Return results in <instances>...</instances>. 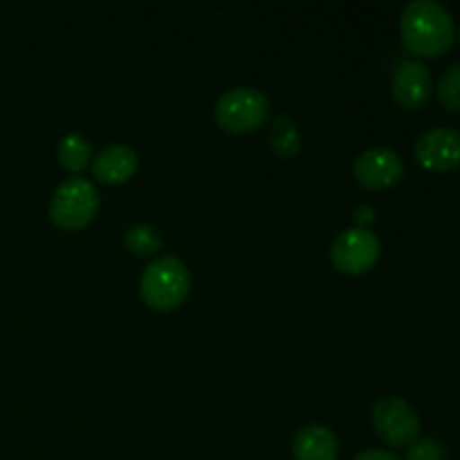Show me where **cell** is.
<instances>
[{
	"label": "cell",
	"instance_id": "1",
	"mask_svg": "<svg viewBox=\"0 0 460 460\" xmlns=\"http://www.w3.org/2000/svg\"><path fill=\"white\" fill-rule=\"evenodd\" d=\"M400 36L409 54L418 58H438L456 39V25L445 4L436 0H413L400 16Z\"/></svg>",
	"mask_w": 460,
	"mask_h": 460
},
{
	"label": "cell",
	"instance_id": "2",
	"mask_svg": "<svg viewBox=\"0 0 460 460\" xmlns=\"http://www.w3.org/2000/svg\"><path fill=\"white\" fill-rule=\"evenodd\" d=\"M191 292V274L175 256H160L142 274L139 295L148 308L169 313L180 308Z\"/></svg>",
	"mask_w": 460,
	"mask_h": 460
},
{
	"label": "cell",
	"instance_id": "3",
	"mask_svg": "<svg viewBox=\"0 0 460 460\" xmlns=\"http://www.w3.org/2000/svg\"><path fill=\"white\" fill-rule=\"evenodd\" d=\"M99 205V191L90 180L70 178L58 184L49 200V220L63 232H79L97 218Z\"/></svg>",
	"mask_w": 460,
	"mask_h": 460
},
{
	"label": "cell",
	"instance_id": "4",
	"mask_svg": "<svg viewBox=\"0 0 460 460\" xmlns=\"http://www.w3.org/2000/svg\"><path fill=\"white\" fill-rule=\"evenodd\" d=\"M270 115V102L256 88H232L216 103V124L229 135H247L259 130Z\"/></svg>",
	"mask_w": 460,
	"mask_h": 460
},
{
	"label": "cell",
	"instance_id": "5",
	"mask_svg": "<svg viewBox=\"0 0 460 460\" xmlns=\"http://www.w3.org/2000/svg\"><path fill=\"white\" fill-rule=\"evenodd\" d=\"M371 422L380 440L389 447H411L420 436V418L402 398H382L373 407Z\"/></svg>",
	"mask_w": 460,
	"mask_h": 460
},
{
	"label": "cell",
	"instance_id": "6",
	"mask_svg": "<svg viewBox=\"0 0 460 460\" xmlns=\"http://www.w3.org/2000/svg\"><path fill=\"white\" fill-rule=\"evenodd\" d=\"M382 245L371 229L350 227L344 229L340 236L332 241L331 259L337 272L359 277L373 270L380 261Z\"/></svg>",
	"mask_w": 460,
	"mask_h": 460
},
{
	"label": "cell",
	"instance_id": "7",
	"mask_svg": "<svg viewBox=\"0 0 460 460\" xmlns=\"http://www.w3.org/2000/svg\"><path fill=\"white\" fill-rule=\"evenodd\" d=\"M353 175L364 189H371V191L391 189L404 175L402 157L391 148H368L355 160Z\"/></svg>",
	"mask_w": 460,
	"mask_h": 460
},
{
	"label": "cell",
	"instance_id": "8",
	"mask_svg": "<svg viewBox=\"0 0 460 460\" xmlns=\"http://www.w3.org/2000/svg\"><path fill=\"white\" fill-rule=\"evenodd\" d=\"M416 160L422 169L434 173H449L460 166V130H427L416 142Z\"/></svg>",
	"mask_w": 460,
	"mask_h": 460
},
{
	"label": "cell",
	"instance_id": "9",
	"mask_svg": "<svg viewBox=\"0 0 460 460\" xmlns=\"http://www.w3.org/2000/svg\"><path fill=\"white\" fill-rule=\"evenodd\" d=\"M434 90L431 72L420 61H404L395 67L391 79V94L394 102L404 111H418L425 106Z\"/></svg>",
	"mask_w": 460,
	"mask_h": 460
},
{
	"label": "cell",
	"instance_id": "10",
	"mask_svg": "<svg viewBox=\"0 0 460 460\" xmlns=\"http://www.w3.org/2000/svg\"><path fill=\"white\" fill-rule=\"evenodd\" d=\"M137 169L139 155L130 146H124V144H112V146L103 148L93 160L94 178L102 184H108V187L128 182L137 173Z\"/></svg>",
	"mask_w": 460,
	"mask_h": 460
},
{
	"label": "cell",
	"instance_id": "11",
	"mask_svg": "<svg viewBox=\"0 0 460 460\" xmlns=\"http://www.w3.org/2000/svg\"><path fill=\"white\" fill-rule=\"evenodd\" d=\"M292 454L296 460H337L340 440L328 427L310 425L295 436Z\"/></svg>",
	"mask_w": 460,
	"mask_h": 460
},
{
	"label": "cell",
	"instance_id": "12",
	"mask_svg": "<svg viewBox=\"0 0 460 460\" xmlns=\"http://www.w3.org/2000/svg\"><path fill=\"white\" fill-rule=\"evenodd\" d=\"M58 164L67 173H81L85 171V166L93 164V146H90L88 139L79 133H70L66 137H61L57 148Z\"/></svg>",
	"mask_w": 460,
	"mask_h": 460
},
{
	"label": "cell",
	"instance_id": "13",
	"mask_svg": "<svg viewBox=\"0 0 460 460\" xmlns=\"http://www.w3.org/2000/svg\"><path fill=\"white\" fill-rule=\"evenodd\" d=\"M270 146L283 160H292L301 151V135L290 117H277L270 128Z\"/></svg>",
	"mask_w": 460,
	"mask_h": 460
},
{
	"label": "cell",
	"instance_id": "14",
	"mask_svg": "<svg viewBox=\"0 0 460 460\" xmlns=\"http://www.w3.org/2000/svg\"><path fill=\"white\" fill-rule=\"evenodd\" d=\"M124 245L133 256L146 259V256H155L164 247V241H162L160 232L151 225H133L126 232Z\"/></svg>",
	"mask_w": 460,
	"mask_h": 460
},
{
	"label": "cell",
	"instance_id": "15",
	"mask_svg": "<svg viewBox=\"0 0 460 460\" xmlns=\"http://www.w3.org/2000/svg\"><path fill=\"white\" fill-rule=\"evenodd\" d=\"M436 94L445 111L460 112V63H454L443 72Z\"/></svg>",
	"mask_w": 460,
	"mask_h": 460
},
{
	"label": "cell",
	"instance_id": "16",
	"mask_svg": "<svg viewBox=\"0 0 460 460\" xmlns=\"http://www.w3.org/2000/svg\"><path fill=\"white\" fill-rule=\"evenodd\" d=\"M404 460H447V449H445V445L440 440L422 438L416 440L407 449V458Z\"/></svg>",
	"mask_w": 460,
	"mask_h": 460
},
{
	"label": "cell",
	"instance_id": "17",
	"mask_svg": "<svg viewBox=\"0 0 460 460\" xmlns=\"http://www.w3.org/2000/svg\"><path fill=\"white\" fill-rule=\"evenodd\" d=\"M353 220L355 227L368 229V225L376 223V209H373V207H358V209L353 211Z\"/></svg>",
	"mask_w": 460,
	"mask_h": 460
},
{
	"label": "cell",
	"instance_id": "18",
	"mask_svg": "<svg viewBox=\"0 0 460 460\" xmlns=\"http://www.w3.org/2000/svg\"><path fill=\"white\" fill-rule=\"evenodd\" d=\"M353 460H400L395 454L386 452V449H367V452L358 454Z\"/></svg>",
	"mask_w": 460,
	"mask_h": 460
},
{
	"label": "cell",
	"instance_id": "19",
	"mask_svg": "<svg viewBox=\"0 0 460 460\" xmlns=\"http://www.w3.org/2000/svg\"><path fill=\"white\" fill-rule=\"evenodd\" d=\"M458 40H460V30H458Z\"/></svg>",
	"mask_w": 460,
	"mask_h": 460
}]
</instances>
